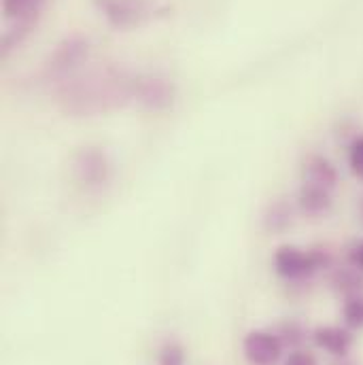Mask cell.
<instances>
[{
    "mask_svg": "<svg viewBox=\"0 0 363 365\" xmlns=\"http://www.w3.org/2000/svg\"><path fill=\"white\" fill-rule=\"evenodd\" d=\"M134 79L121 66H100L62 81L56 104L71 117H96L123 108L134 100Z\"/></svg>",
    "mask_w": 363,
    "mask_h": 365,
    "instance_id": "6da1fadb",
    "label": "cell"
},
{
    "mask_svg": "<svg viewBox=\"0 0 363 365\" xmlns=\"http://www.w3.org/2000/svg\"><path fill=\"white\" fill-rule=\"evenodd\" d=\"M336 266L334 255L327 247L300 249L293 245H282L274 251L272 268L285 280L302 282L321 270H332Z\"/></svg>",
    "mask_w": 363,
    "mask_h": 365,
    "instance_id": "7a4b0ae2",
    "label": "cell"
},
{
    "mask_svg": "<svg viewBox=\"0 0 363 365\" xmlns=\"http://www.w3.org/2000/svg\"><path fill=\"white\" fill-rule=\"evenodd\" d=\"M90 38H86L83 34H68L64 36L53 51L49 53L47 62H45V75L51 81H66L71 77H75L81 66L86 64V60L90 58Z\"/></svg>",
    "mask_w": 363,
    "mask_h": 365,
    "instance_id": "3957f363",
    "label": "cell"
},
{
    "mask_svg": "<svg viewBox=\"0 0 363 365\" xmlns=\"http://www.w3.org/2000/svg\"><path fill=\"white\" fill-rule=\"evenodd\" d=\"M100 15L117 30H130L153 15L149 0H91Z\"/></svg>",
    "mask_w": 363,
    "mask_h": 365,
    "instance_id": "277c9868",
    "label": "cell"
},
{
    "mask_svg": "<svg viewBox=\"0 0 363 365\" xmlns=\"http://www.w3.org/2000/svg\"><path fill=\"white\" fill-rule=\"evenodd\" d=\"M134 100L151 113H162L175 104L177 88L162 75H138L134 79Z\"/></svg>",
    "mask_w": 363,
    "mask_h": 365,
    "instance_id": "5b68a950",
    "label": "cell"
},
{
    "mask_svg": "<svg viewBox=\"0 0 363 365\" xmlns=\"http://www.w3.org/2000/svg\"><path fill=\"white\" fill-rule=\"evenodd\" d=\"M73 170L77 179L90 189H100L111 179V162L106 153L98 147L79 149L73 160Z\"/></svg>",
    "mask_w": 363,
    "mask_h": 365,
    "instance_id": "8992f818",
    "label": "cell"
},
{
    "mask_svg": "<svg viewBox=\"0 0 363 365\" xmlns=\"http://www.w3.org/2000/svg\"><path fill=\"white\" fill-rule=\"evenodd\" d=\"M282 342L268 329H253L242 340V355L251 365H274L282 357Z\"/></svg>",
    "mask_w": 363,
    "mask_h": 365,
    "instance_id": "52a82bcc",
    "label": "cell"
},
{
    "mask_svg": "<svg viewBox=\"0 0 363 365\" xmlns=\"http://www.w3.org/2000/svg\"><path fill=\"white\" fill-rule=\"evenodd\" d=\"M41 15H43V4H36L30 11H26L24 15L11 19V26L6 28V32L2 36V43H0V58L2 60L9 58V53L13 49H17L32 34V30L39 26Z\"/></svg>",
    "mask_w": 363,
    "mask_h": 365,
    "instance_id": "ba28073f",
    "label": "cell"
},
{
    "mask_svg": "<svg viewBox=\"0 0 363 365\" xmlns=\"http://www.w3.org/2000/svg\"><path fill=\"white\" fill-rule=\"evenodd\" d=\"M295 204L300 208V212L304 217H325L332 206H334V191L327 189V187H321V185H315V182H304L297 191V197H295Z\"/></svg>",
    "mask_w": 363,
    "mask_h": 365,
    "instance_id": "9c48e42d",
    "label": "cell"
},
{
    "mask_svg": "<svg viewBox=\"0 0 363 365\" xmlns=\"http://www.w3.org/2000/svg\"><path fill=\"white\" fill-rule=\"evenodd\" d=\"M312 342L334 357H347L355 344V336L347 325H321L312 331Z\"/></svg>",
    "mask_w": 363,
    "mask_h": 365,
    "instance_id": "30bf717a",
    "label": "cell"
},
{
    "mask_svg": "<svg viewBox=\"0 0 363 365\" xmlns=\"http://www.w3.org/2000/svg\"><path fill=\"white\" fill-rule=\"evenodd\" d=\"M302 181L315 182L334 191L340 182V173L329 158L321 153H308L302 162Z\"/></svg>",
    "mask_w": 363,
    "mask_h": 365,
    "instance_id": "8fae6325",
    "label": "cell"
},
{
    "mask_svg": "<svg viewBox=\"0 0 363 365\" xmlns=\"http://www.w3.org/2000/svg\"><path fill=\"white\" fill-rule=\"evenodd\" d=\"M327 282H329V289L342 299L363 295V272L359 268L351 266L349 262L344 266H334L329 270Z\"/></svg>",
    "mask_w": 363,
    "mask_h": 365,
    "instance_id": "7c38bea8",
    "label": "cell"
},
{
    "mask_svg": "<svg viewBox=\"0 0 363 365\" xmlns=\"http://www.w3.org/2000/svg\"><path fill=\"white\" fill-rule=\"evenodd\" d=\"M293 204L287 197H276L262 212V227L268 234H285L293 225Z\"/></svg>",
    "mask_w": 363,
    "mask_h": 365,
    "instance_id": "4fadbf2b",
    "label": "cell"
},
{
    "mask_svg": "<svg viewBox=\"0 0 363 365\" xmlns=\"http://www.w3.org/2000/svg\"><path fill=\"white\" fill-rule=\"evenodd\" d=\"M278 336V340L282 342L285 349H302V344L308 340V329L304 327V323L295 321V319H285L280 321L272 329Z\"/></svg>",
    "mask_w": 363,
    "mask_h": 365,
    "instance_id": "5bb4252c",
    "label": "cell"
},
{
    "mask_svg": "<svg viewBox=\"0 0 363 365\" xmlns=\"http://www.w3.org/2000/svg\"><path fill=\"white\" fill-rule=\"evenodd\" d=\"M342 321L349 329H363V295L344 299Z\"/></svg>",
    "mask_w": 363,
    "mask_h": 365,
    "instance_id": "9a60e30c",
    "label": "cell"
},
{
    "mask_svg": "<svg viewBox=\"0 0 363 365\" xmlns=\"http://www.w3.org/2000/svg\"><path fill=\"white\" fill-rule=\"evenodd\" d=\"M185 361H187L185 349L175 340L164 342L158 351V365H185Z\"/></svg>",
    "mask_w": 363,
    "mask_h": 365,
    "instance_id": "2e32d148",
    "label": "cell"
},
{
    "mask_svg": "<svg viewBox=\"0 0 363 365\" xmlns=\"http://www.w3.org/2000/svg\"><path fill=\"white\" fill-rule=\"evenodd\" d=\"M349 168L359 181H363V134L349 145Z\"/></svg>",
    "mask_w": 363,
    "mask_h": 365,
    "instance_id": "e0dca14e",
    "label": "cell"
},
{
    "mask_svg": "<svg viewBox=\"0 0 363 365\" xmlns=\"http://www.w3.org/2000/svg\"><path fill=\"white\" fill-rule=\"evenodd\" d=\"M36 4H45V0H2V13L9 19H15Z\"/></svg>",
    "mask_w": 363,
    "mask_h": 365,
    "instance_id": "ac0fdd59",
    "label": "cell"
},
{
    "mask_svg": "<svg viewBox=\"0 0 363 365\" xmlns=\"http://www.w3.org/2000/svg\"><path fill=\"white\" fill-rule=\"evenodd\" d=\"M285 365H319V361H317V357L310 351H306V349H293L287 355Z\"/></svg>",
    "mask_w": 363,
    "mask_h": 365,
    "instance_id": "d6986e66",
    "label": "cell"
},
{
    "mask_svg": "<svg viewBox=\"0 0 363 365\" xmlns=\"http://www.w3.org/2000/svg\"><path fill=\"white\" fill-rule=\"evenodd\" d=\"M347 262H349L351 266L359 268L363 272V240L355 242V245L351 247V251H349V255H347Z\"/></svg>",
    "mask_w": 363,
    "mask_h": 365,
    "instance_id": "ffe728a7",
    "label": "cell"
},
{
    "mask_svg": "<svg viewBox=\"0 0 363 365\" xmlns=\"http://www.w3.org/2000/svg\"><path fill=\"white\" fill-rule=\"evenodd\" d=\"M332 365H357L355 361H351V359H347V357H338V361H334Z\"/></svg>",
    "mask_w": 363,
    "mask_h": 365,
    "instance_id": "44dd1931",
    "label": "cell"
},
{
    "mask_svg": "<svg viewBox=\"0 0 363 365\" xmlns=\"http://www.w3.org/2000/svg\"><path fill=\"white\" fill-rule=\"evenodd\" d=\"M357 212H359V219L363 221V195L357 200Z\"/></svg>",
    "mask_w": 363,
    "mask_h": 365,
    "instance_id": "7402d4cb",
    "label": "cell"
}]
</instances>
